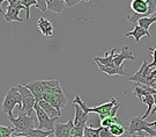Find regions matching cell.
<instances>
[{"mask_svg": "<svg viewBox=\"0 0 156 137\" xmlns=\"http://www.w3.org/2000/svg\"><path fill=\"white\" fill-rule=\"evenodd\" d=\"M154 99H155V103H154V108H153V114H155L156 113V94H154Z\"/></svg>", "mask_w": 156, "mask_h": 137, "instance_id": "d6a6232c", "label": "cell"}, {"mask_svg": "<svg viewBox=\"0 0 156 137\" xmlns=\"http://www.w3.org/2000/svg\"><path fill=\"white\" fill-rule=\"evenodd\" d=\"M156 22V17H141L138 23H139V26H141L142 28L145 29H149L151 24H154Z\"/></svg>", "mask_w": 156, "mask_h": 137, "instance_id": "cb8c5ba5", "label": "cell"}, {"mask_svg": "<svg viewBox=\"0 0 156 137\" xmlns=\"http://www.w3.org/2000/svg\"><path fill=\"white\" fill-rule=\"evenodd\" d=\"M35 113H36V117H37V120H38V127H37V129L45 130V131L55 132L56 121L58 120V117L51 119L50 116L42 109V107L38 105V102L35 105Z\"/></svg>", "mask_w": 156, "mask_h": 137, "instance_id": "8992f818", "label": "cell"}, {"mask_svg": "<svg viewBox=\"0 0 156 137\" xmlns=\"http://www.w3.org/2000/svg\"><path fill=\"white\" fill-rule=\"evenodd\" d=\"M43 86H44L45 93H49V94L62 93L59 80H43Z\"/></svg>", "mask_w": 156, "mask_h": 137, "instance_id": "2e32d148", "label": "cell"}, {"mask_svg": "<svg viewBox=\"0 0 156 137\" xmlns=\"http://www.w3.org/2000/svg\"><path fill=\"white\" fill-rule=\"evenodd\" d=\"M75 106V116H74V126L78 127H86V123L88 121V114H86L82 108L79 105H74Z\"/></svg>", "mask_w": 156, "mask_h": 137, "instance_id": "e0dca14e", "label": "cell"}, {"mask_svg": "<svg viewBox=\"0 0 156 137\" xmlns=\"http://www.w3.org/2000/svg\"><path fill=\"white\" fill-rule=\"evenodd\" d=\"M73 103L75 105H79L81 108H82V110H83L86 114L89 115V113H95V114H98V116H100V120H104V119H106L109 115H110V113L112 112V109H113V107L117 105V101H116V99L113 97L110 98V101L109 102H105V103H102V105H100V106H96V107H88L86 103L81 100V98L79 97V95H76L75 97V99L73 100Z\"/></svg>", "mask_w": 156, "mask_h": 137, "instance_id": "6da1fadb", "label": "cell"}, {"mask_svg": "<svg viewBox=\"0 0 156 137\" xmlns=\"http://www.w3.org/2000/svg\"><path fill=\"white\" fill-rule=\"evenodd\" d=\"M15 106H19L20 112L22 110V95L17 90V86H12L8 90L7 94L5 95L4 102H2V112L8 115V117H14L13 116V110Z\"/></svg>", "mask_w": 156, "mask_h": 137, "instance_id": "7a4b0ae2", "label": "cell"}, {"mask_svg": "<svg viewBox=\"0 0 156 137\" xmlns=\"http://www.w3.org/2000/svg\"><path fill=\"white\" fill-rule=\"evenodd\" d=\"M8 120L12 122L13 124V128L16 135H24L29 132L30 130L33 129H36L37 127H35V119L34 116H28L27 114H23V115H19L17 117H8Z\"/></svg>", "mask_w": 156, "mask_h": 137, "instance_id": "3957f363", "label": "cell"}, {"mask_svg": "<svg viewBox=\"0 0 156 137\" xmlns=\"http://www.w3.org/2000/svg\"><path fill=\"white\" fill-rule=\"evenodd\" d=\"M151 71H153V68L149 66L148 62H147V61H144L141 68H140L133 76H131L128 79L131 80V81H133V83H139V84H144V85H147L151 87Z\"/></svg>", "mask_w": 156, "mask_h": 137, "instance_id": "52a82bcc", "label": "cell"}, {"mask_svg": "<svg viewBox=\"0 0 156 137\" xmlns=\"http://www.w3.org/2000/svg\"><path fill=\"white\" fill-rule=\"evenodd\" d=\"M12 137H26V136H20V135H16V134H13Z\"/></svg>", "mask_w": 156, "mask_h": 137, "instance_id": "e575fe53", "label": "cell"}, {"mask_svg": "<svg viewBox=\"0 0 156 137\" xmlns=\"http://www.w3.org/2000/svg\"><path fill=\"white\" fill-rule=\"evenodd\" d=\"M14 132H15L14 128H8L4 124L0 126V137H12Z\"/></svg>", "mask_w": 156, "mask_h": 137, "instance_id": "83f0119b", "label": "cell"}, {"mask_svg": "<svg viewBox=\"0 0 156 137\" xmlns=\"http://www.w3.org/2000/svg\"><path fill=\"white\" fill-rule=\"evenodd\" d=\"M28 90L31 91L37 102L42 101V98H43V94H44V86H43V80H34L31 83H29L27 85H24Z\"/></svg>", "mask_w": 156, "mask_h": 137, "instance_id": "7c38bea8", "label": "cell"}, {"mask_svg": "<svg viewBox=\"0 0 156 137\" xmlns=\"http://www.w3.org/2000/svg\"><path fill=\"white\" fill-rule=\"evenodd\" d=\"M109 129H110V132L112 134V136L115 137H120L123 136L124 134H126V129L120 123H116V124L110 127Z\"/></svg>", "mask_w": 156, "mask_h": 137, "instance_id": "7402d4cb", "label": "cell"}, {"mask_svg": "<svg viewBox=\"0 0 156 137\" xmlns=\"http://www.w3.org/2000/svg\"><path fill=\"white\" fill-rule=\"evenodd\" d=\"M17 90L22 95V110H21V113H24L28 116H33L34 110H35V105L37 103L35 95L31 93L30 90H28L23 85H17Z\"/></svg>", "mask_w": 156, "mask_h": 137, "instance_id": "5b68a950", "label": "cell"}, {"mask_svg": "<svg viewBox=\"0 0 156 137\" xmlns=\"http://www.w3.org/2000/svg\"><path fill=\"white\" fill-rule=\"evenodd\" d=\"M125 61H135V57L133 56L132 51L128 49L127 46L118 49L115 59H113V63L116 66H123V63Z\"/></svg>", "mask_w": 156, "mask_h": 137, "instance_id": "30bf717a", "label": "cell"}, {"mask_svg": "<svg viewBox=\"0 0 156 137\" xmlns=\"http://www.w3.org/2000/svg\"><path fill=\"white\" fill-rule=\"evenodd\" d=\"M21 4L26 7V19L28 20L29 17H30V7L31 6L36 7L37 0H21Z\"/></svg>", "mask_w": 156, "mask_h": 137, "instance_id": "d4e9b609", "label": "cell"}, {"mask_svg": "<svg viewBox=\"0 0 156 137\" xmlns=\"http://www.w3.org/2000/svg\"><path fill=\"white\" fill-rule=\"evenodd\" d=\"M97 66L103 73H106L109 76H127L126 71L124 70V66H116V65H102L100 63H96Z\"/></svg>", "mask_w": 156, "mask_h": 137, "instance_id": "4fadbf2b", "label": "cell"}, {"mask_svg": "<svg viewBox=\"0 0 156 137\" xmlns=\"http://www.w3.org/2000/svg\"><path fill=\"white\" fill-rule=\"evenodd\" d=\"M38 105L42 107V109L44 110L46 114L50 116L51 119H55V117H59V116H62V112H59V110H57L52 105H50L49 102H46V101H39Z\"/></svg>", "mask_w": 156, "mask_h": 137, "instance_id": "d6986e66", "label": "cell"}, {"mask_svg": "<svg viewBox=\"0 0 156 137\" xmlns=\"http://www.w3.org/2000/svg\"><path fill=\"white\" fill-rule=\"evenodd\" d=\"M52 134H55L53 131H45V130H41V129H33V130H30L29 132L27 134H24L22 136H26V137H48L52 135ZM21 136V135H20Z\"/></svg>", "mask_w": 156, "mask_h": 137, "instance_id": "44dd1931", "label": "cell"}, {"mask_svg": "<svg viewBox=\"0 0 156 137\" xmlns=\"http://www.w3.org/2000/svg\"><path fill=\"white\" fill-rule=\"evenodd\" d=\"M131 137H151V135H148L147 132L141 131V132H136V134H133Z\"/></svg>", "mask_w": 156, "mask_h": 137, "instance_id": "1f68e13d", "label": "cell"}, {"mask_svg": "<svg viewBox=\"0 0 156 137\" xmlns=\"http://www.w3.org/2000/svg\"><path fill=\"white\" fill-rule=\"evenodd\" d=\"M5 2V1H4ZM7 4V2H6ZM7 11L6 13L2 9H1V14L4 15V19H5L7 22H12V21H17V22H23V19L19 17V13L21 9H26V7L21 4L19 6H12L9 4H7Z\"/></svg>", "mask_w": 156, "mask_h": 137, "instance_id": "9c48e42d", "label": "cell"}, {"mask_svg": "<svg viewBox=\"0 0 156 137\" xmlns=\"http://www.w3.org/2000/svg\"><path fill=\"white\" fill-rule=\"evenodd\" d=\"M141 102H144L147 105V112H146L145 114H144V116H141L144 120H146L147 117H148V115L151 114V112H153V105L155 103V99H154V95L153 94H148V95H146V97H144V99L141 100Z\"/></svg>", "mask_w": 156, "mask_h": 137, "instance_id": "ffe728a7", "label": "cell"}, {"mask_svg": "<svg viewBox=\"0 0 156 137\" xmlns=\"http://www.w3.org/2000/svg\"><path fill=\"white\" fill-rule=\"evenodd\" d=\"M36 8H38L41 12H46L48 11V4H46V0H37V5Z\"/></svg>", "mask_w": 156, "mask_h": 137, "instance_id": "f1b7e54d", "label": "cell"}, {"mask_svg": "<svg viewBox=\"0 0 156 137\" xmlns=\"http://www.w3.org/2000/svg\"><path fill=\"white\" fill-rule=\"evenodd\" d=\"M149 51H151V56H153V62L149 64L151 68H156V48H149Z\"/></svg>", "mask_w": 156, "mask_h": 137, "instance_id": "f546056e", "label": "cell"}, {"mask_svg": "<svg viewBox=\"0 0 156 137\" xmlns=\"http://www.w3.org/2000/svg\"><path fill=\"white\" fill-rule=\"evenodd\" d=\"M153 17H156V13H155V14H154V15H153Z\"/></svg>", "mask_w": 156, "mask_h": 137, "instance_id": "d590c367", "label": "cell"}, {"mask_svg": "<svg viewBox=\"0 0 156 137\" xmlns=\"http://www.w3.org/2000/svg\"><path fill=\"white\" fill-rule=\"evenodd\" d=\"M74 128V120H69L67 123H56L55 136L56 137H72V130Z\"/></svg>", "mask_w": 156, "mask_h": 137, "instance_id": "8fae6325", "label": "cell"}, {"mask_svg": "<svg viewBox=\"0 0 156 137\" xmlns=\"http://www.w3.org/2000/svg\"><path fill=\"white\" fill-rule=\"evenodd\" d=\"M126 37H129V36H132L134 37V40L136 43H139L140 40H141V37H144V36H147V37H151V34H149V30H147V29L142 28L141 26H139V23H136L135 26H134V29L132 31H128L125 34Z\"/></svg>", "mask_w": 156, "mask_h": 137, "instance_id": "9a60e30c", "label": "cell"}, {"mask_svg": "<svg viewBox=\"0 0 156 137\" xmlns=\"http://www.w3.org/2000/svg\"><path fill=\"white\" fill-rule=\"evenodd\" d=\"M141 131L147 132L151 137H156V130L154 128L149 127V122H147L140 116H132L131 121H129V124H128V128L126 129V132L132 136L133 134Z\"/></svg>", "mask_w": 156, "mask_h": 137, "instance_id": "277c9868", "label": "cell"}, {"mask_svg": "<svg viewBox=\"0 0 156 137\" xmlns=\"http://www.w3.org/2000/svg\"><path fill=\"white\" fill-rule=\"evenodd\" d=\"M48 11L52 13H62L66 6L65 0H46Z\"/></svg>", "mask_w": 156, "mask_h": 137, "instance_id": "ac0fdd59", "label": "cell"}, {"mask_svg": "<svg viewBox=\"0 0 156 137\" xmlns=\"http://www.w3.org/2000/svg\"><path fill=\"white\" fill-rule=\"evenodd\" d=\"M37 27H38L39 31L45 36H52L53 35V31H55L53 23L49 21L48 19H45V17H39L38 21H37Z\"/></svg>", "mask_w": 156, "mask_h": 137, "instance_id": "5bb4252c", "label": "cell"}, {"mask_svg": "<svg viewBox=\"0 0 156 137\" xmlns=\"http://www.w3.org/2000/svg\"><path fill=\"white\" fill-rule=\"evenodd\" d=\"M42 101H46L50 105H52L57 110L62 112V108H65L67 103V98L66 95L62 93H58V94H49V93H44L43 98H42Z\"/></svg>", "mask_w": 156, "mask_h": 137, "instance_id": "ba28073f", "label": "cell"}, {"mask_svg": "<svg viewBox=\"0 0 156 137\" xmlns=\"http://www.w3.org/2000/svg\"><path fill=\"white\" fill-rule=\"evenodd\" d=\"M102 127L93 128V127H84V137H101Z\"/></svg>", "mask_w": 156, "mask_h": 137, "instance_id": "603a6c76", "label": "cell"}, {"mask_svg": "<svg viewBox=\"0 0 156 137\" xmlns=\"http://www.w3.org/2000/svg\"><path fill=\"white\" fill-rule=\"evenodd\" d=\"M118 116H109L104 120L101 121V127H104V128H110L111 126L118 123Z\"/></svg>", "mask_w": 156, "mask_h": 137, "instance_id": "484cf974", "label": "cell"}, {"mask_svg": "<svg viewBox=\"0 0 156 137\" xmlns=\"http://www.w3.org/2000/svg\"><path fill=\"white\" fill-rule=\"evenodd\" d=\"M148 2V12L145 17H151L156 13V0H147Z\"/></svg>", "mask_w": 156, "mask_h": 137, "instance_id": "4316f807", "label": "cell"}, {"mask_svg": "<svg viewBox=\"0 0 156 137\" xmlns=\"http://www.w3.org/2000/svg\"><path fill=\"white\" fill-rule=\"evenodd\" d=\"M149 127H151V128H154V129H155V127H156V121H155V122H149Z\"/></svg>", "mask_w": 156, "mask_h": 137, "instance_id": "836d02e7", "label": "cell"}, {"mask_svg": "<svg viewBox=\"0 0 156 137\" xmlns=\"http://www.w3.org/2000/svg\"><path fill=\"white\" fill-rule=\"evenodd\" d=\"M65 2H66V6L73 7V6L79 5L81 2H86V0H65Z\"/></svg>", "mask_w": 156, "mask_h": 137, "instance_id": "4dcf8cb0", "label": "cell"}]
</instances>
